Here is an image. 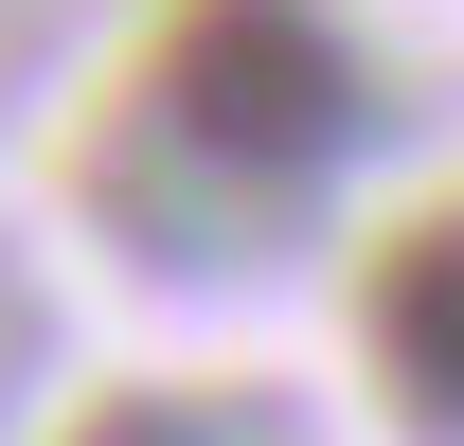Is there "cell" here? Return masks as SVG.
I'll use <instances>...</instances> for the list:
<instances>
[{
	"label": "cell",
	"instance_id": "cell-1",
	"mask_svg": "<svg viewBox=\"0 0 464 446\" xmlns=\"http://www.w3.org/2000/svg\"><path fill=\"white\" fill-rule=\"evenodd\" d=\"M143 90H161V125L197 161H232V197H304L375 125V72H357V36L322 0H179Z\"/></svg>",
	"mask_w": 464,
	"mask_h": 446
},
{
	"label": "cell",
	"instance_id": "cell-2",
	"mask_svg": "<svg viewBox=\"0 0 464 446\" xmlns=\"http://www.w3.org/2000/svg\"><path fill=\"white\" fill-rule=\"evenodd\" d=\"M357 339H375V375L429 411V429H464V215H411L375 268H357Z\"/></svg>",
	"mask_w": 464,
	"mask_h": 446
},
{
	"label": "cell",
	"instance_id": "cell-3",
	"mask_svg": "<svg viewBox=\"0 0 464 446\" xmlns=\"http://www.w3.org/2000/svg\"><path fill=\"white\" fill-rule=\"evenodd\" d=\"M72 446H232V429H215V411H179V393H108Z\"/></svg>",
	"mask_w": 464,
	"mask_h": 446
}]
</instances>
